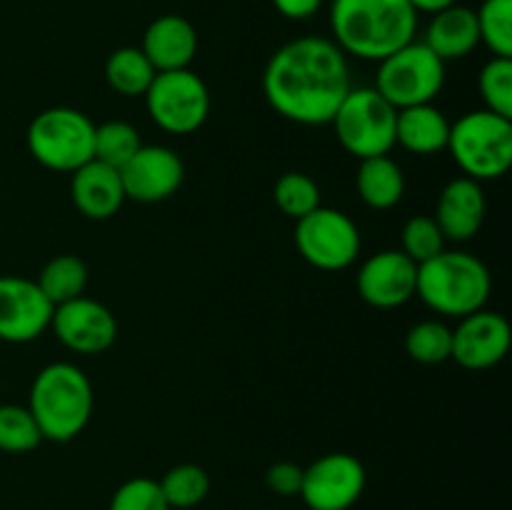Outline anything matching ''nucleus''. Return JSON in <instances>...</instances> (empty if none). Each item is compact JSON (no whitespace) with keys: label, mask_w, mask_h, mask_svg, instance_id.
<instances>
[{"label":"nucleus","mask_w":512,"mask_h":510,"mask_svg":"<svg viewBox=\"0 0 512 510\" xmlns=\"http://www.w3.org/2000/svg\"><path fill=\"white\" fill-rule=\"evenodd\" d=\"M95 398L88 375L73 363H50L33 378L28 410L43 440L70 443L88 428Z\"/></svg>","instance_id":"nucleus-3"},{"label":"nucleus","mask_w":512,"mask_h":510,"mask_svg":"<svg viewBox=\"0 0 512 510\" xmlns=\"http://www.w3.org/2000/svg\"><path fill=\"white\" fill-rule=\"evenodd\" d=\"M140 50L150 60L155 73L190 68L198 53V30L183 15H160L145 28Z\"/></svg>","instance_id":"nucleus-19"},{"label":"nucleus","mask_w":512,"mask_h":510,"mask_svg":"<svg viewBox=\"0 0 512 510\" xmlns=\"http://www.w3.org/2000/svg\"><path fill=\"white\" fill-rule=\"evenodd\" d=\"M475 18L480 43L495 58H512V0H483Z\"/></svg>","instance_id":"nucleus-29"},{"label":"nucleus","mask_w":512,"mask_h":510,"mask_svg":"<svg viewBox=\"0 0 512 510\" xmlns=\"http://www.w3.org/2000/svg\"><path fill=\"white\" fill-rule=\"evenodd\" d=\"M350 88L348 55L323 35L288 40L263 70L268 105L298 125H328Z\"/></svg>","instance_id":"nucleus-1"},{"label":"nucleus","mask_w":512,"mask_h":510,"mask_svg":"<svg viewBox=\"0 0 512 510\" xmlns=\"http://www.w3.org/2000/svg\"><path fill=\"white\" fill-rule=\"evenodd\" d=\"M445 85V63L423 43L403 45L378 63L373 88L395 110L433 103Z\"/></svg>","instance_id":"nucleus-8"},{"label":"nucleus","mask_w":512,"mask_h":510,"mask_svg":"<svg viewBox=\"0 0 512 510\" xmlns=\"http://www.w3.org/2000/svg\"><path fill=\"white\" fill-rule=\"evenodd\" d=\"M483 185L473 178H453L443 188L435 208V223L443 230L445 240L450 243H468L480 233L485 220Z\"/></svg>","instance_id":"nucleus-18"},{"label":"nucleus","mask_w":512,"mask_h":510,"mask_svg":"<svg viewBox=\"0 0 512 510\" xmlns=\"http://www.w3.org/2000/svg\"><path fill=\"white\" fill-rule=\"evenodd\" d=\"M170 510H188L203 503L210 493V475L203 465L180 463L158 480Z\"/></svg>","instance_id":"nucleus-25"},{"label":"nucleus","mask_w":512,"mask_h":510,"mask_svg":"<svg viewBox=\"0 0 512 510\" xmlns=\"http://www.w3.org/2000/svg\"><path fill=\"white\" fill-rule=\"evenodd\" d=\"M70 200L75 210L88 220H110L120 213L125 198L123 178L118 168L90 160L70 173Z\"/></svg>","instance_id":"nucleus-17"},{"label":"nucleus","mask_w":512,"mask_h":510,"mask_svg":"<svg viewBox=\"0 0 512 510\" xmlns=\"http://www.w3.org/2000/svg\"><path fill=\"white\" fill-rule=\"evenodd\" d=\"M365 465L350 453H325L303 468L300 498L310 510H350L365 490Z\"/></svg>","instance_id":"nucleus-11"},{"label":"nucleus","mask_w":512,"mask_h":510,"mask_svg":"<svg viewBox=\"0 0 512 510\" xmlns=\"http://www.w3.org/2000/svg\"><path fill=\"white\" fill-rule=\"evenodd\" d=\"M25 145L35 163L55 173H73L93 160L95 123L78 108L55 105L30 120Z\"/></svg>","instance_id":"nucleus-6"},{"label":"nucleus","mask_w":512,"mask_h":510,"mask_svg":"<svg viewBox=\"0 0 512 510\" xmlns=\"http://www.w3.org/2000/svg\"><path fill=\"white\" fill-rule=\"evenodd\" d=\"M35 283H38V288L43 290V295L55 308V305L85 295V288H88V265L78 255H55L53 260L43 265Z\"/></svg>","instance_id":"nucleus-24"},{"label":"nucleus","mask_w":512,"mask_h":510,"mask_svg":"<svg viewBox=\"0 0 512 510\" xmlns=\"http://www.w3.org/2000/svg\"><path fill=\"white\" fill-rule=\"evenodd\" d=\"M395 115L398 110L375 88H350L330 125L345 153L368 160L395 148Z\"/></svg>","instance_id":"nucleus-7"},{"label":"nucleus","mask_w":512,"mask_h":510,"mask_svg":"<svg viewBox=\"0 0 512 510\" xmlns=\"http://www.w3.org/2000/svg\"><path fill=\"white\" fill-rule=\"evenodd\" d=\"M512 343V330L505 315L495 310H475L453 328L450 360L465 370H488L503 363Z\"/></svg>","instance_id":"nucleus-15"},{"label":"nucleus","mask_w":512,"mask_h":510,"mask_svg":"<svg viewBox=\"0 0 512 510\" xmlns=\"http://www.w3.org/2000/svg\"><path fill=\"white\" fill-rule=\"evenodd\" d=\"M405 353L420 365H440L453 355V328L443 320H420L405 333Z\"/></svg>","instance_id":"nucleus-26"},{"label":"nucleus","mask_w":512,"mask_h":510,"mask_svg":"<svg viewBox=\"0 0 512 510\" xmlns=\"http://www.w3.org/2000/svg\"><path fill=\"white\" fill-rule=\"evenodd\" d=\"M418 265L403 250H380L370 255L355 275L358 295L378 310H393L415 298Z\"/></svg>","instance_id":"nucleus-16"},{"label":"nucleus","mask_w":512,"mask_h":510,"mask_svg":"<svg viewBox=\"0 0 512 510\" xmlns=\"http://www.w3.org/2000/svg\"><path fill=\"white\" fill-rule=\"evenodd\" d=\"M448 150L455 165L478 183L503 178L512 165V120L490 110H470L450 123Z\"/></svg>","instance_id":"nucleus-5"},{"label":"nucleus","mask_w":512,"mask_h":510,"mask_svg":"<svg viewBox=\"0 0 512 510\" xmlns=\"http://www.w3.org/2000/svg\"><path fill=\"white\" fill-rule=\"evenodd\" d=\"M450 120L433 103L403 108L395 115V145L413 155H435L448 148Z\"/></svg>","instance_id":"nucleus-21"},{"label":"nucleus","mask_w":512,"mask_h":510,"mask_svg":"<svg viewBox=\"0 0 512 510\" xmlns=\"http://www.w3.org/2000/svg\"><path fill=\"white\" fill-rule=\"evenodd\" d=\"M448 248V240H445L443 230L435 223L433 215H413L408 223L403 225V233H400V250L413 260L415 265L425 263L433 255L443 253Z\"/></svg>","instance_id":"nucleus-32"},{"label":"nucleus","mask_w":512,"mask_h":510,"mask_svg":"<svg viewBox=\"0 0 512 510\" xmlns=\"http://www.w3.org/2000/svg\"><path fill=\"white\" fill-rule=\"evenodd\" d=\"M485 110L512 120V58H490L478 75Z\"/></svg>","instance_id":"nucleus-31"},{"label":"nucleus","mask_w":512,"mask_h":510,"mask_svg":"<svg viewBox=\"0 0 512 510\" xmlns=\"http://www.w3.org/2000/svg\"><path fill=\"white\" fill-rule=\"evenodd\" d=\"M325 0H273V8L288 20H308L323 8Z\"/></svg>","instance_id":"nucleus-35"},{"label":"nucleus","mask_w":512,"mask_h":510,"mask_svg":"<svg viewBox=\"0 0 512 510\" xmlns=\"http://www.w3.org/2000/svg\"><path fill=\"white\" fill-rule=\"evenodd\" d=\"M408 3L413 5V8L418 10V13L433 15V13H438V10L448 8V5L458 3V0H408Z\"/></svg>","instance_id":"nucleus-36"},{"label":"nucleus","mask_w":512,"mask_h":510,"mask_svg":"<svg viewBox=\"0 0 512 510\" xmlns=\"http://www.w3.org/2000/svg\"><path fill=\"white\" fill-rule=\"evenodd\" d=\"M108 510H170V505L165 503L158 480L138 475L118 485Z\"/></svg>","instance_id":"nucleus-33"},{"label":"nucleus","mask_w":512,"mask_h":510,"mask_svg":"<svg viewBox=\"0 0 512 510\" xmlns=\"http://www.w3.org/2000/svg\"><path fill=\"white\" fill-rule=\"evenodd\" d=\"M273 200L280 213L290 220H300L315 208H320V188L308 173L290 170L283 173L273 185Z\"/></svg>","instance_id":"nucleus-28"},{"label":"nucleus","mask_w":512,"mask_h":510,"mask_svg":"<svg viewBox=\"0 0 512 510\" xmlns=\"http://www.w3.org/2000/svg\"><path fill=\"white\" fill-rule=\"evenodd\" d=\"M423 43L428 45L443 63L470 55L480 45L475 10L468 8V5L453 3L448 5V8L433 13L430 15L428 28H425Z\"/></svg>","instance_id":"nucleus-20"},{"label":"nucleus","mask_w":512,"mask_h":510,"mask_svg":"<svg viewBox=\"0 0 512 510\" xmlns=\"http://www.w3.org/2000/svg\"><path fill=\"white\" fill-rule=\"evenodd\" d=\"M53 303L38 283L23 275H0V340L23 345L50 328Z\"/></svg>","instance_id":"nucleus-13"},{"label":"nucleus","mask_w":512,"mask_h":510,"mask_svg":"<svg viewBox=\"0 0 512 510\" xmlns=\"http://www.w3.org/2000/svg\"><path fill=\"white\" fill-rule=\"evenodd\" d=\"M265 485L273 490L280 498H293L300 495V485H303V468L290 460H280L265 470Z\"/></svg>","instance_id":"nucleus-34"},{"label":"nucleus","mask_w":512,"mask_h":510,"mask_svg":"<svg viewBox=\"0 0 512 510\" xmlns=\"http://www.w3.org/2000/svg\"><path fill=\"white\" fill-rule=\"evenodd\" d=\"M103 75L110 90H115L123 98H143L145 90L153 83L155 68L145 58L143 50L135 48V45H123L108 55Z\"/></svg>","instance_id":"nucleus-23"},{"label":"nucleus","mask_w":512,"mask_h":510,"mask_svg":"<svg viewBox=\"0 0 512 510\" xmlns=\"http://www.w3.org/2000/svg\"><path fill=\"white\" fill-rule=\"evenodd\" d=\"M293 240L305 263L328 273L350 268L363 248V238L353 218L325 205L295 220Z\"/></svg>","instance_id":"nucleus-10"},{"label":"nucleus","mask_w":512,"mask_h":510,"mask_svg":"<svg viewBox=\"0 0 512 510\" xmlns=\"http://www.w3.org/2000/svg\"><path fill=\"white\" fill-rule=\"evenodd\" d=\"M143 98L153 123L170 135L195 133L210 115L208 85L190 68L155 73Z\"/></svg>","instance_id":"nucleus-9"},{"label":"nucleus","mask_w":512,"mask_h":510,"mask_svg":"<svg viewBox=\"0 0 512 510\" xmlns=\"http://www.w3.org/2000/svg\"><path fill=\"white\" fill-rule=\"evenodd\" d=\"M125 198L153 205L173 198L185 180V163L168 145H140L138 153L120 168Z\"/></svg>","instance_id":"nucleus-14"},{"label":"nucleus","mask_w":512,"mask_h":510,"mask_svg":"<svg viewBox=\"0 0 512 510\" xmlns=\"http://www.w3.org/2000/svg\"><path fill=\"white\" fill-rule=\"evenodd\" d=\"M143 140H140L138 128L125 120H108V123L95 125V145L93 158L100 163L110 165V168H123L130 158L140 150Z\"/></svg>","instance_id":"nucleus-27"},{"label":"nucleus","mask_w":512,"mask_h":510,"mask_svg":"<svg viewBox=\"0 0 512 510\" xmlns=\"http://www.w3.org/2000/svg\"><path fill=\"white\" fill-rule=\"evenodd\" d=\"M50 328L70 353L78 355L105 353L118 338V320L113 310L88 295L55 305Z\"/></svg>","instance_id":"nucleus-12"},{"label":"nucleus","mask_w":512,"mask_h":510,"mask_svg":"<svg viewBox=\"0 0 512 510\" xmlns=\"http://www.w3.org/2000/svg\"><path fill=\"white\" fill-rule=\"evenodd\" d=\"M493 293V278L488 265L468 250H450L433 255L418 265L415 295L433 313L445 318H465L485 308Z\"/></svg>","instance_id":"nucleus-4"},{"label":"nucleus","mask_w":512,"mask_h":510,"mask_svg":"<svg viewBox=\"0 0 512 510\" xmlns=\"http://www.w3.org/2000/svg\"><path fill=\"white\" fill-rule=\"evenodd\" d=\"M43 443L38 423L28 405H0V450L10 455H23Z\"/></svg>","instance_id":"nucleus-30"},{"label":"nucleus","mask_w":512,"mask_h":510,"mask_svg":"<svg viewBox=\"0 0 512 510\" xmlns=\"http://www.w3.org/2000/svg\"><path fill=\"white\" fill-rule=\"evenodd\" d=\"M418 10L408 0H333L330 30L345 55L380 63L418 35Z\"/></svg>","instance_id":"nucleus-2"},{"label":"nucleus","mask_w":512,"mask_h":510,"mask_svg":"<svg viewBox=\"0 0 512 510\" xmlns=\"http://www.w3.org/2000/svg\"><path fill=\"white\" fill-rule=\"evenodd\" d=\"M355 188L360 200L373 210H390L403 200L405 173L390 155L360 160Z\"/></svg>","instance_id":"nucleus-22"}]
</instances>
